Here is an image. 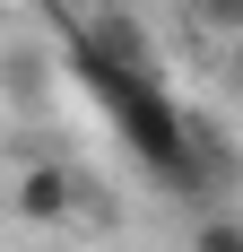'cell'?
<instances>
[{"label": "cell", "instance_id": "2", "mask_svg": "<svg viewBox=\"0 0 243 252\" xmlns=\"http://www.w3.org/2000/svg\"><path fill=\"white\" fill-rule=\"evenodd\" d=\"M9 209H18L26 226H70V218H78V174L52 165V157H35V165L9 183Z\"/></svg>", "mask_w": 243, "mask_h": 252}, {"label": "cell", "instance_id": "6", "mask_svg": "<svg viewBox=\"0 0 243 252\" xmlns=\"http://www.w3.org/2000/svg\"><path fill=\"white\" fill-rule=\"evenodd\" d=\"M26 9H44V0H26Z\"/></svg>", "mask_w": 243, "mask_h": 252}, {"label": "cell", "instance_id": "5", "mask_svg": "<svg viewBox=\"0 0 243 252\" xmlns=\"http://www.w3.org/2000/svg\"><path fill=\"white\" fill-rule=\"evenodd\" d=\"M9 87L35 96V87H44V52H9Z\"/></svg>", "mask_w": 243, "mask_h": 252}, {"label": "cell", "instance_id": "1", "mask_svg": "<svg viewBox=\"0 0 243 252\" xmlns=\"http://www.w3.org/2000/svg\"><path fill=\"white\" fill-rule=\"evenodd\" d=\"M70 61L96 87L104 122L122 130V148L156 174V191H200L191 183V104H174L165 70H122V61H96V52H70Z\"/></svg>", "mask_w": 243, "mask_h": 252}, {"label": "cell", "instance_id": "3", "mask_svg": "<svg viewBox=\"0 0 243 252\" xmlns=\"http://www.w3.org/2000/svg\"><path fill=\"white\" fill-rule=\"evenodd\" d=\"M191 252H243V218H226V209H209L191 226Z\"/></svg>", "mask_w": 243, "mask_h": 252}, {"label": "cell", "instance_id": "4", "mask_svg": "<svg viewBox=\"0 0 243 252\" xmlns=\"http://www.w3.org/2000/svg\"><path fill=\"white\" fill-rule=\"evenodd\" d=\"M200 26H217V35H243V0H191Z\"/></svg>", "mask_w": 243, "mask_h": 252}]
</instances>
